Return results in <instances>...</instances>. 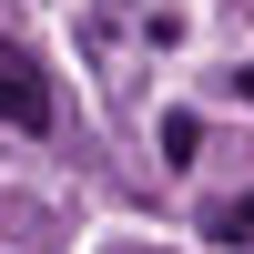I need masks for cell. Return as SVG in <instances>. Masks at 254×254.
Segmentation results:
<instances>
[{
	"label": "cell",
	"instance_id": "1",
	"mask_svg": "<svg viewBox=\"0 0 254 254\" xmlns=\"http://www.w3.org/2000/svg\"><path fill=\"white\" fill-rule=\"evenodd\" d=\"M0 122H10V132H41V122H51V81H41V61L20 51V41H0Z\"/></svg>",
	"mask_w": 254,
	"mask_h": 254
},
{
	"label": "cell",
	"instance_id": "4",
	"mask_svg": "<svg viewBox=\"0 0 254 254\" xmlns=\"http://www.w3.org/2000/svg\"><path fill=\"white\" fill-rule=\"evenodd\" d=\"M234 92H244V102H254V61H244V71H234Z\"/></svg>",
	"mask_w": 254,
	"mask_h": 254
},
{
	"label": "cell",
	"instance_id": "2",
	"mask_svg": "<svg viewBox=\"0 0 254 254\" xmlns=\"http://www.w3.org/2000/svg\"><path fill=\"white\" fill-rule=\"evenodd\" d=\"M193 142H203L193 112H163V163H193Z\"/></svg>",
	"mask_w": 254,
	"mask_h": 254
},
{
	"label": "cell",
	"instance_id": "3",
	"mask_svg": "<svg viewBox=\"0 0 254 254\" xmlns=\"http://www.w3.org/2000/svg\"><path fill=\"white\" fill-rule=\"evenodd\" d=\"M214 234H224V244H244V234H254V193H234V203H214Z\"/></svg>",
	"mask_w": 254,
	"mask_h": 254
},
{
	"label": "cell",
	"instance_id": "5",
	"mask_svg": "<svg viewBox=\"0 0 254 254\" xmlns=\"http://www.w3.org/2000/svg\"><path fill=\"white\" fill-rule=\"evenodd\" d=\"M112 254H142V244H112Z\"/></svg>",
	"mask_w": 254,
	"mask_h": 254
}]
</instances>
